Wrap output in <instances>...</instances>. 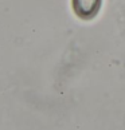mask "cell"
Here are the masks:
<instances>
[{"mask_svg": "<svg viewBox=\"0 0 125 130\" xmlns=\"http://www.w3.org/2000/svg\"><path fill=\"white\" fill-rule=\"evenodd\" d=\"M102 0H71V7L81 20H92L98 15Z\"/></svg>", "mask_w": 125, "mask_h": 130, "instance_id": "6da1fadb", "label": "cell"}]
</instances>
